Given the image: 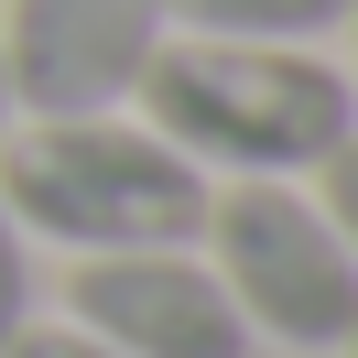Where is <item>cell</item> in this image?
I'll return each instance as SVG.
<instances>
[{
	"mask_svg": "<svg viewBox=\"0 0 358 358\" xmlns=\"http://www.w3.org/2000/svg\"><path fill=\"white\" fill-rule=\"evenodd\" d=\"M131 98L185 163H217V174H315L336 141H358V87L304 44L163 33Z\"/></svg>",
	"mask_w": 358,
	"mask_h": 358,
	"instance_id": "cell-1",
	"label": "cell"
},
{
	"mask_svg": "<svg viewBox=\"0 0 358 358\" xmlns=\"http://www.w3.org/2000/svg\"><path fill=\"white\" fill-rule=\"evenodd\" d=\"M0 206L22 239H55L76 261L98 250H174L206 228V163H185L152 120L120 109H55L0 131Z\"/></svg>",
	"mask_w": 358,
	"mask_h": 358,
	"instance_id": "cell-2",
	"label": "cell"
},
{
	"mask_svg": "<svg viewBox=\"0 0 358 358\" xmlns=\"http://www.w3.org/2000/svg\"><path fill=\"white\" fill-rule=\"evenodd\" d=\"M206 250H217V282L228 304H239L250 336H282V348H336V336L358 326V250L336 239V217L315 196H293L282 174L261 185H228V196H206Z\"/></svg>",
	"mask_w": 358,
	"mask_h": 358,
	"instance_id": "cell-3",
	"label": "cell"
},
{
	"mask_svg": "<svg viewBox=\"0 0 358 358\" xmlns=\"http://www.w3.org/2000/svg\"><path fill=\"white\" fill-rule=\"evenodd\" d=\"M174 33V0H11L0 22V66H11V109H120Z\"/></svg>",
	"mask_w": 358,
	"mask_h": 358,
	"instance_id": "cell-4",
	"label": "cell"
},
{
	"mask_svg": "<svg viewBox=\"0 0 358 358\" xmlns=\"http://www.w3.org/2000/svg\"><path fill=\"white\" fill-rule=\"evenodd\" d=\"M66 315L120 358H250V326L196 250H98L66 271Z\"/></svg>",
	"mask_w": 358,
	"mask_h": 358,
	"instance_id": "cell-5",
	"label": "cell"
},
{
	"mask_svg": "<svg viewBox=\"0 0 358 358\" xmlns=\"http://www.w3.org/2000/svg\"><path fill=\"white\" fill-rule=\"evenodd\" d=\"M358 0H174L185 33H239V44H315L336 33Z\"/></svg>",
	"mask_w": 358,
	"mask_h": 358,
	"instance_id": "cell-6",
	"label": "cell"
},
{
	"mask_svg": "<svg viewBox=\"0 0 358 358\" xmlns=\"http://www.w3.org/2000/svg\"><path fill=\"white\" fill-rule=\"evenodd\" d=\"M33 315V239H22V217L0 206V336Z\"/></svg>",
	"mask_w": 358,
	"mask_h": 358,
	"instance_id": "cell-7",
	"label": "cell"
},
{
	"mask_svg": "<svg viewBox=\"0 0 358 358\" xmlns=\"http://www.w3.org/2000/svg\"><path fill=\"white\" fill-rule=\"evenodd\" d=\"M0 358H120V348H98L87 326H33V315H22V326L0 336Z\"/></svg>",
	"mask_w": 358,
	"mask_h": 358,
	"instance_id": "cell-8",
	"label": "cell"
},
{
	"mask_svg": "<svg viewBox=\"0 0 358 358\" xmlns=\"http://www.w3.org/2000/svg\"><path fill=\"white\" fill-rule=\"evenodd\" d=\"M315 174H326V196H315V206H326V217H336V239L358 250V141H336Z\"/></svg>",
	"mask_w": 358,
	"mask_h": 358,
	"instance_id": "cell-9",
	"label": "cell"
},
{
	"mask_svg": "<svg viewBox=\"0 0 358 358\" xmlns=\"http://www.w3.org/2000/svg\"><path fill=\"white\" fill-rule=\"evenodd\" d=\"M11 120H22V109H11V66H0V131H11Z\"/></svg>",
	"mask_w": 358,
	"mask_h": 358,
	"instance_id": "cell-10",
	"label": "cell"
},
{
	"mask_svg": "<svg viewBox=\"0 0 358 358\" xmlns=\"http://www.w3.org/2000/svg\"><path fill=\"white\" fill-rule=\"evenodd\" d=\"M336 348H348V358H358V326H348V336H336Z\"/></svg>",
	"mask_w": 358,
	"mask_h": 358,
	"instance_id": "cell-11",
	"label": "cell"
},
{
	"mask_svg": "<svg viewBox=\"0 0 358 358\" xmlns=\"http://www.w3.org/2000/svg\"><path fill=\"white\" fill-rule=\"evenodd\" d=\"M348 33H358V11H348Z\"/></svg>",
	"mask_w": 358,
	"mask_h": 358,
	"instance_id": "cell-12",
	"label": "cell"
}]
</instances>
